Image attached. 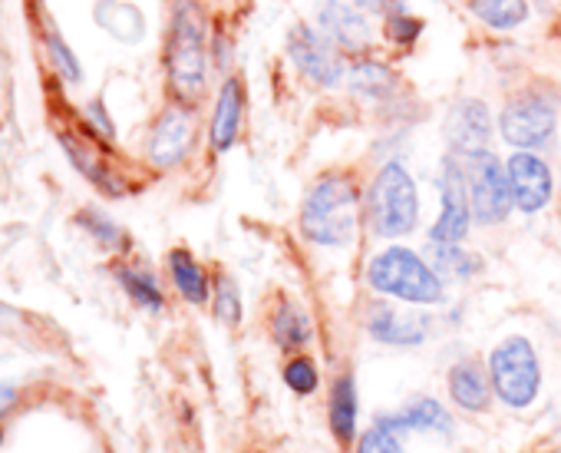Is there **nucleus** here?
Returning <instances> with one entry per match:
<instances>
[{
  "label": "nucleus",
  "mask_w": 561,
  "mask_h": 453,
  "mask_svg": "<svg viewBox=\"0 0 561 453\" xmlns=\"http://www.w3.org/2000/svg\"><path fill=\"white\" fill-rule=\"evenodd\" d=\"M466 4L469 14L495 34L518 31L531 14V0H466Z\"/></svg>",
  "instance_id": "obj_22"
},
{
  "label": "nucleus",
  "mask_w": 561,
  "mask_h": 453,
  "mask_svg": "<svg viewBox=\"0 0 561 453\" xmlns=\"http://www.w3.org/2000/svg\"><path fill=\"white\" fill-rule=\"evenodd\" d=\"M14 404H18V390L11 384H0V423H4V417L11 414Z\"/></svg>",
  "instance_id": "obj_34"
},
{
  "label": "nucleus",
  "mask_w": 561,
  "mask_h": 453,
  "mask_svg": "<svg viewBox=\"0 0 561 453\" xmlns=\"http://www.w3.org/2000/svg\"><path fill=\"white\" fill-rule=\"evenodd\" d=\"M462 172H466V192H469V205H472V218L485 229L492 225H502L512 215V189H508V175H505V162L485 149V152H472L462 159Z\"/></svg>",
  "instance_id": "obj_7"
},
{
  "label": "nucleus",
  "mask_w": 561,
  "mask_h": 453,
  "mask_svg": "<svg viewBox=\"0 0 561 453\" xmlns=\"http://www.w3.org/2000/svg\"><path fill=\"white\" fill-rule=\"evenodd\" d=\"M367 285L370 292L413 305V308H436L446 302V282L439 272L410 246H387L367 262Z\"/></svg>",
  "instance_id": "obj_3"
},
{
  "label": "nucleus",
  "mask_w": 561,
  "mask_h": 453,
  "mask_svg": "<svg viewBox=\"0 0 561 453\" xmlns=\"http://www.w3.org/2000/svg\"><path fill=\"white\" fill-rule=\"evenodd\" d=\"M169 275L175 292L188 302V305H205L211 302V279L208 272L198 265V259L188 249H172L169 252Z\"/></svg>",
  "instance_id": "obj_21"
},
{
  "label": "nucleus",
  "mask_w": 561,
  "mask_h": 453,
  "mask_svg": "<svg viewBox=\"0 0 561 453\" xmlns=\"http://www.w3.org/2000/svg\"><path fill=\"white\" fill-rule=\"evenodd\" d=\"M430 325H433L430 315L400 308V302H390V298L370 302L367 318H364L370 341H377L383 348H420L430 338Z\"/></svg>",
  "instance_id": "obj_12"
},
{
  "label": "nucleus",
  "mask_w": 561,
  "mask_h": 453,
  "mask_svg": "<svg viewBox=\"0 0 561 453\" xmlns=\"http://www.w3.org/2000/svg\"><path fill=\"white\" fill-rule=\"evenodd\" d=\"M271 338L280 351H288V354H301L311 341H314V321L311 315L305 312L301 302L288 298V295H280L271 308Z\"/></svg>",
  "instance_id": "obj_19"
},
{
  "label": "nucleus",
  "mask_w": 561,
  "mask_h": 453,
  "mask_svg": "<svg viewBox=\"0 0 561 453\" xmlns=\"http://www.w3.org/2000/svg\"><path fill=\"white\" fill-rule=\"evenodd\" d=\"M357 453H407V450H403V437L400 433L374 423L370 430H364L357 437Z\"/></svg>",
  "instance_id": "obj_30"
},
{
  "label": "nucleus",
  "mask_w": 561,
  "mask_h": 453,
  "mask_svg": "<svg viewBox=\"0 0 561 453\" xmlns=\"http://www.w3.org/2000/svg\"><path fill=\"white\" fill-rule=\"evenodd\" d=\"M489 381L495 397L512 407V410H525L538 400L541 394V361L535 344L525 335H508L502 338L492 354H489Z\"/></svg>",
  "instance_id": "obj_6"
},
{
  "label": "nucleus",
  "mask_w": 561,
  "mask_h": 453,
  "mask_svg": "<svg viewBox=\"0 0 561 453\" xmlns=\"http://www.w3.org/2000/svg\"><path fill=\"white\" fill-rule=\"evenodd\" d=\"M347 93L364 106H387L400 97V77L390 64L377 57H357L347 64Z\"/></svg>",
  "instance_id": "obj_15"
},
{
  "label": "nucleus",
  "mask_w": 561,
  "mask_h": 453,
  "mask_svg": "<svg viewBox=\"0 0 561 453\" xmlns=\"http://www.w3.org/2000/svg\"><path fill=\"white\" fill-rule=\"evenodd\" d=\"M374 18H367L364 11H357L351 0H321L314 8V27L351 60L357 57H370L374 50Z\"/></svg>",
  "instance_id": "obj_10"
},
{
  "label": "nucleus",
  "mask_w": 561,
  "mask_h": 453,
  "mask_svg": "<svg viewBox=\"0 0 561 453\" xmlns=\"http://www.w3.org/2000/svg\"><path fill=\"white\" fill-rule=\"evenodd\" d=\"M195 146V113L188 103H172L162 110L149 133L146 156L156 169H175L188 159Z\"/></svg>",
  "instance_id": "obj_13"
},
{
  "label": "nucleus",
  "mask_w": 561,
  "mask_h": 453,
  "mask_svg": "<svg viewBox=\"0 0 561 453\" xmlns=\"http://www.w3.org/2000/svg\"><path fill=\"white\" fill-rule=\"evenodd\" d=\"M80 225H87L90 236H93L100 246H106V249H126V233L119 229V225H116L110 215L90 208V212H80Z\"/></svg>",
  "instance_id": "obj_28"
},
{
  "label": "nucleus",
  "mask_w": 561,
  "mask_h": 453,
  "mask_svg": "<svg viewBox=\"0 0 561 453\" xmlns=\"http://www.w3.org/2000/svg\"><path fill=\"white\" fill-rule=\"evenodd\" d=\"M505 175H508V189H512V205L522 215H538L554 195V175L541 152L515 149L505 159Z\"/></svg>",
  "instance_id": "obj_14"
},
{
  "label": "nucleus",
  "mask_w": 561,
  "mask_h": 453,
  "mask_svg": "<svg viewBox=\"0 0 561 453\" xmlns=\"http://www.w3.org/2000/svg\"><path fill=\"white\" fill-rule=\"evenodd\" d=\"M495 133H499V126H495V116H492L489 103L476 100V97H466V100L453 103L449 113H446V123H443L446 152H453L459 159L492 149Z\"/></svg>",
  "instance_id": "obj_11"
},
{
  "label": "nucleus",
  "mask_w": 561,
  "mask_h": 453,
  "mask_svg": "<svg viewBox=\"0 0 561 453\" xmlns=\"http://www.w3.org/2000/svg\"><path fill=\"white\" fill-rule=\"evenodd\" d=\"M211 315L225 325V328H238L244 318V302H241V288L231 275H218L211 285Z\"/></svg>",
  "instance_id": "obj_26"
},
{
  "label": "nucleus",
  "mask_w": 561,
  "mask_h": 453,
  "mask_svg": "<svg viewBox=\"0 0 561 453\" xmlns=\"http://www.w3.org/2000/svg\"><path fill=\"white\" fill-rule=\"evenodd\" d=\"M430 265L439 272L443 282H472L482 272V259L462 242H430Z\"/></svg>",
  "instance_id": "obj_23"
},
{
  "label": "nucleus",
  "mask_w": 561,
  "mask_h": 453,
  "mask_svg": "<svg viewBox=\"0 0 561 453\" xmlns=\"http://www.w3.org/2000/svg\"><path fill=\"white\" fill-rule=\"evenodd\" d=\"M364 192L351 172H324L301 202V236L318 249H351L360 236Z\"/></svg>",
  "instance_id": "obj_1"
},
{
  "label": "nucleus",
  "mask_w": 561,
  "mask_h": 453,
  "mask_svg": "<svg viewBox=\"0 0 561 453\" xmlns=\"http://www.w3.org/2000/svg\"><path fill=\"white\" fill-rule=\"evenodd\" d=\"M244 126V80L241 77H225L211 106V120H208V146L211 152H228Z\"/></svg>",
  "instance_id": "obj_17"
},
{
  "label": "nucleus",
  "mask_w": 561,
  "mask_h": 453,
  "mask_svg": "<svg viewBox=\"0 0 561 453\" xmlns=\"http://www.w3.org/2000/svg\"><path fill=\"white\" fill-rule=\"evenodd\" d=\"M351 4H354L357 11H364L367 18H380V21L410 11V8H407V0H351Z\"/></svg>",
  "instance_id": "obj_32"
},
{
  "label": "nucleus",
  "mask_w": 561,
  "mask_h": 453,
  "mask_svg": "<svg viewBox=\"0 0 561 453\" xmlns=\"http://www.w3.org/2000/svg\"><path fill=\"white\" fill-rule=\"evenodd\" d=\"M531 4H535V8H541V11H545V8H551V4H554V0H531Z\"/></svg>",
  "instance_id": "obj_35"
},
{
  "label": "nucleus",
  "mask_w": 561,
  "mask_h": 453,
  "mask_svg": "<svg viewBox=\"0 0 561 453\" xmlns=\"http://www.w3.org/2000/svg\"><path fill=\"white\" fill-rule=\"evenodd\" d=\"M116 279H119L123 292H126L139 308H146V312H162V308H165V295H162V288H159V282H156L152 272L133 269V265H119V269H116Z\"/></svg>",
  "instance_id": "obj_24"
},
{
  "label": "nucleus",
  "mask_w": 561,
  "mask_h": 453,
  "mask_svg": "<svg viewBox=\"0 0 561 453\" xmlns=\"http://www.w3.org/2000/svg\"><path fill=\"white\" fill-rule=\"evenodd\" d=\"M423 21L420 18H413L410 11H403V14H393V18H387L383 21V34H387V41L393 44V47H413L420 37H423Z\"/></svg>",
  "instance_id": "obj_29"
},
{
  "label": "nucleus",
  "mask_w": 561,
  "mask_h": 453,
  "mask_svg": "<svg viewBox=\"0 0 561 453\" xmlns=\"http://www.w3.org/2000/svg\"><path fill=\"white\" fill-rule=\"evenodd\" d=\"M87 120H90V123H93V126L100 129V136H103V139H116V129H113V120L106 116V110H103V103H96V100H93V103L87 106Z\"/></svg>",
  "instance_id": "obj_33"
},
{
  "label": "nucleus",
  "mask_w": 561,
  "mask_h": 453,
  "mask_svg": "<svg viewBox=\"0 0 561 453\" xmlns=\"http://www.w3.org/2000/svg\"><path fill=\"white\" fill-rule=\"evenodd\" d=\"M436 189H439V212L436 222L430 225V242H466V236L472 233V205H469V192H466V172H462V159L446 152L439 162V175H436Z\"/></svg>",
  "instance_id": "obj_9"
},
{
  "label": "nucleus",
  "mask_w": 561,
  "mask_h": 453,
  "mask_svg": "<svg viewBox=\"0 0 561 453\" xmlns=\"http://www.w3.org/2000/svg\"><path fill=\"white\" fill-rule=\"evenodd\" d=\"M364 218L377 239L397 242L416 233L420 225V189L403 159H387L367 192H364Z\"/></svg>",
  "instance_id": "obj_4"
},
{
  "label": "nucleus",
  "mask_w": 561,
  "mask_h": 453,
  "mask_svg": "<svg viewBox=\"0 0 561 453\" xmlns=\"http://www.w3.org/2000/svg\"><path fill=\"white\" fill-rule=\"evenodd\" d=\"M374 423L393 430V433H439V437H453L456 420L453 410L446 404H439L436 397H410L400 410L380 414Z\"/></svg>",
  "instance_id": "obj_16"
},
{
  "label": "nucleus",
  "mask_w": 561,
  "mask_h": 453,
  "mask_svg": "<svg viewBox=\"0 0 561 453\" xmlns=\"http://www.w3.org/2000/svg\"><path fill=\"white\" fill-rule=\"evenodd\" d=\"M47 54H50V60H54V67L60 70L64 80H70V83L80 80V64H77V57L70 54V47L64 44V37L57 31H47Z\"/></svg>",
  "instance_id": "obj_31"
},
{
  "label": "nucleus",
  "mask_w": 561,
  "mask_h": 453,
  "mask_svg": "<svg viewBox=\"0 0 561 453\" xmlns=\"http://www.w3.org/2000/svg\"><path fill=\"white\" fill-rule=\"evenodd\" d=\"M495 126L499 139L512 146V152H541L551 146L558 129V100L545 87H522L502 103Z\"/></svg>",
  "instance_id": "obj_5"
},
{
  "label": "nucleus",
  "mask_w": 561,
  "mask_h": 453,
  "mask_svg": "<svg viewBox=\"0 0 561 453\" xmlns=\"http://www.w3.org/2000/svg\"><path fill=\"white\" fill-rule=\"evenodd\" d=\"M357 420H360V397H357V381L351 371L337 374L328 394V423L331 433L341 446H351L357 440Z\"/></svg>",
  "instance_id": "obj_20"
},
{
  "label": "nucleus",
  "mask_w": 561,
  "mask_h": 453,
  "mask_svg": "<svg viewBox=\"0 0 561 453\" xmlns=\"http://www.w3.org/2000/svg\"><path fill=\"white\" fill-rule=\"evenodd\" d=\"M165 70L179 103L192 106L208 87V21L198 0H175L172 4Z\"/></svg>",
  "instance_id": "obj_2"
},
{
  "label": "nucleus",
  "mask_w": 561,
  "mask_h": 453,
  "mask_svg": "<svg viewBox=\"0 0 561 453\" xmlns=\"http://www.w3.org/2000/svg\"><path fill=\"white\" fill-rule=\"evenodd\" d=\"M285 384L288 390H295L298 397H311L321 387V371L314 364V358L308 354H291L285 364Z\"/></svg>",
  "instance_id": "obj_27"
},
{
  "label": "nucleus",
  "mask_w": 561,
  "mask_h": 453,
  "mask_svg": "<svg viewBox=\"0 0 561 453\" xmlns=\"http://www.w3.org/2000/svg\"><path fill=\"white\" fill-rule=\"evenodd\" d=\"M285 54L291 67L318 90H337L347 80V57L314 24H295L285 37Z\"/></svg>",
  "instance_id": "obj_8"
},
{
  "label": "nucleus",
  "mask_w": 561,
  "mask_h": 453,
  "mask_svg": "<svg viewBox=\"0 0 561 453\" xmlns=\"http://www.w3.org/2000/svg\"><path fill=\"white\" fill-rule=\"evenodd\" d=\"M64 149L70 152V159H73V166L93 182V185H100L106 195H123V182L113 175V169L100 159V156H93L87 146H80L73 136H64Z\"/></svg>",
  "instance_id": "obj_25"
},
{
  "label": "nucleus",
  "mask_w": 561,
  "mask_h": 453,
  "mask_svg": "<svg viewBox=\"0 0 561 453\" xmlns=\"http://www.w3.org/2000/svg\"><path fill=\"white\" fill-rule=\"evenodd\" d=\"M446 390H449V400L466 414H485L492 407V397H495L492 381H489V367H482L476 358H462L449 367Z\"/></svg>",
  "instance_id": "obj_18"
}]
</instances>
